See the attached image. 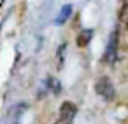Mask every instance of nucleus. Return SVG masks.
<instances>
[{
  "label": "nucleus",
  "mask_w": 128,
  "mask_h": 124,
  "mask_svg": "<svg viewBox=\"0 0 128 124\" xmlns=\"http://www.w3.org/2000/svg\"><path fill=\"white\" fill-rule=\"evenodd\" d=\"M48 86L51 87V91H53L54 94H60V93H62V84H60L58 80H54V79H49V80H48Z\"/></svg>",
  "instance_id": "423d86ee"
},
{
  "label": "nucleus",
  "mask_w": 128,
  "mask_h": 124,
  "mask_svg": "<svg viewBox=\"0 0 128 124\" xmlns=\"http://www.w3.org/2000/svg\"><path fill=\"white\" fill-rule=\"evenodd\" d=\"M70 14H72V5L70 4H65L63 7H62V12H60V16L54 19V23L56 25H63L68 18H70Z\"/></svg>",
  "instance_id": "20e7f679"
},
{
  "label": "nucleus",
  "mask_w": 128,
  "mask_h": 124,
  "mask_svg": "<svg viewBox=\"0 0 128 124\" xmlns=\"http://www.w3.org/2000/svg\"><path fill=\"white\" fill-rule=\"evenodd\" d=\"M95 91H96V94H100V96H102L104 100H107V101L114 100V94H116L114 86H112V82H110L109 77H100V79L95 82Z\"/></svg>",
  "instance_id": "f257e3e1"
},
{
  "label": "nucleus",
  "mask_w": 128,
  "mask_h": 124,
  "mask_svg": "<svg viewBox=\"0 0 128 124\" xmlns=\"http://www.w3.org/2000/svg\"><path fill=\"white\" fill-rule=\"evenodd\" d=\"M76 114H77L76 103H72V101H63L62 103V107H60V117H62V121H72L76 117Z\"/></svg>",
  "instance_id": "7ed1b4c3"
},
{
  "label": "nucleus",
  "mask_w": 128,
  "mask_h": 124,
  "mask_svg": "<svg viewBox=\"0 0 128 124\" xmlns=\"http://www.w3.org/2000/svg\"><path fill=\"white\" fill-rule=\"evenodd\" d=\"M91 33H93L91 30H84V32H81L79 37H77V46H79V47H84V46L91 40Z\"/></svg>",
  "instance_id": "39448f33"
},
{
  "label": "nucleus",
  "mask_w": 128,
  "mask_h": 124,
  "mask_svg": "<svg viewBox=\"0 0 128 124\" xmlns=\"http://www.w3.org/2000/svg\"><path fill=\"white\" fill-rule=\"evenodd\" d=\"M118 30L112 32L110 39H109V44H107V49H105V54H104V61L105 63H114L116 60V54H118Z\"/></svg>",
  "instance_id": "f03ea898"
}]
</instances>
